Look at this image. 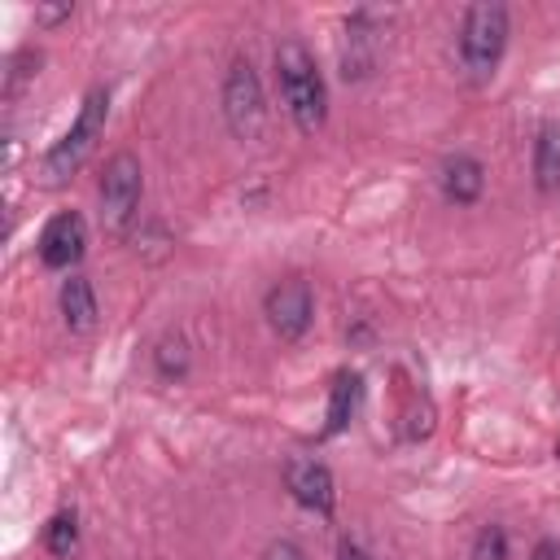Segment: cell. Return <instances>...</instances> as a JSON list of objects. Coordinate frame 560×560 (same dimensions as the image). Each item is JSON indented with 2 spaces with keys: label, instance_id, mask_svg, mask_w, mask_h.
I'll use <instances>...</instances> for the list:
<instances>
[{
  "label": "cell",
  "instance_id": "9a60e30c",
  "mask_svg": "<svg viewBox=\"0 0 560 560\" xmlns=\"http://www.w3.org/2000/svg\"><path fill=\"white\" fill-rule=\"evenodd\" d=\"M44 547H48L57 560H70L74 547H79V516H74V512H57V516L44 525Z\"/></svg>",
  "mask_w": 560,
  "mask_h": 560
},
{
  "label": "cell",
  "instance_id": "52a82bcc",
  "mask_svg": "<svg viewBox=\"0 0 560 560\" xmlns=\"http://www.w3.org/2000/svg\"><path fill=\"white\" fill-rule=\"evenodd\" d=\"M262 315H267V324H271V332L280 341H302L306 328H311V319H315V293H311V284L302 276L276 280L267 289V298H262Z\"/></svg>",
  "mask_w": 560,
  "mask_h": 560
},
{
  "label": "cell",
  "instance_id": "6da1fadb",
  "mask_svg": "<svg viewBox=\"0 0 560 560\" xmlns=\"http://www.w3.org/2000/svg\"><path fill=\"white\" fill-rule=\"evenodd\" d=\"M276 79L289 118L298 122L302 136H315L328 122V83L315 61V52L302 39H280L276 44Z\"/></svg>",
  "mask_w": 560,
  "mask_h": 560
},
{
  "label": "cell",
  "instance_id": "2e32d148",
  "mask_svg": "<svg viewBox=\"0 0 560 560\" xmlns=\"http://www.w3.org/2000/svg\"><path fill=\"white\" fill-rule=\"evenodd\" d=\"M39 61H44L39 48H18V52L9 57V70H4V96H9V101L39 74Z\"/></svg>",
  "mask_w": 560,
  "mask_h": 560
},
{
  "label": "cell",
  "instance_id": "5b68a950",
  "mask_svg": "<svg viewBox=\"0 0 560 560\" xmlns=\"http://www.w3.org/2000/svg\"><path fill=\"white\" fill-rule=\"evenodd\" d=\"M223 118H228V131L236 140H262V131H267V96H262V79H258L249 57H236L228 66Z\"/></svg>",
  "mask_w": 560,
  "mask_h": 560
},
{
  "label": "cell",
  "instance_id": "3957f363",
  "mask_svg": "<svg viewBox=\"0 0 560 560\" xmlns=\"http://www.w3.org/2000/svg\"><path fill=\"white\" fill-rule=\"evenodd\" d=\"M105 118H109V92H105V88H92V92L83 96L79 118L70 122V131L44 153V166H39L44 184H66V179L88 162V153L96 149V140H101V131H105Z\"/></svg>",
  "mask_w": 560,
  "mask_h": 560
},
{
  "label": "cell",
  "instance_id": "5bb4252c",
  "mask_svg": "<svg viewBox=\"0 0 560 560\" xmlns=\"http://www.w3.org/2000/svg\"><path fill=\"white\" fill-rule=\"evenodd\" d=\"M153 368H158L162 381L179 385V381L192 372V350H188V341H184L179 332H166V337L153 346Z\"/></svg>",
  "mask_w": 560,
  "mask_h": 560
},
{
  "label": "cell",
  "instance_id": "e0dca14e",
  "mask_svg": "<svg viewBox=\"0 0 560 560\" xmlns=\"http://www.w3.org/2000/svg\"><path fill=\"white\" fill-rule=\"evenodd\" d=\"M433 433V402L424 394H411L402 407V438L407 442H424Z\"/></svg>",
  "mask_w": 560,
  "mask_h": 560
},
{
  "label": "cell",
  "instance_id": "8fae6325",
  "mask_svg": "<svg viewBox=\"0 0 560 560\" xmlns=\"http://www.w3.org/2000/svg\"><path fill=\"white\" fill-rule=\"evenodd\" d=\"M57 311H61V324H66L70 332H92V328H96V315H101L92 280L79 276V271L66 276L61 289H57Z\"/></svg>",
  "mask_w": 560,
  "mask_h": 560
},
{
  "label": "cell",
  "instance_id": "4fadbf2b",
  "mask_svg": "<svg viewBox=\"0 0 560 560\" xmlns=\"http://www.w3.org/2000/svg\"><path fill=\"white\" fill-rule=\"evenodd\" d=\"M534 188L538 192H560V118L538 127V140H534Z\"/></svg>",
  "mask_w": 560,
  "mask_h": 560
},
{
  "label": "cell",
  "instance_id": "9c48e42d",
  "mask_svg": "<svg viewBox=\"0 0 560 560\" xmlns=\"http://www.w3.org/2000/svg\"><path fill=\"white\" fill-rule=\"evenodd\" d=\"M88 254V223L79 210H61L39 232V262L48 271H70Z\"/></svg>",
  "mask_w": 560,
  "mask_h": 560
},
{
  "label": "cell",
  "instance_id": "ba28073f",
  "mask_svg": "<svg viewBox=\"0 0 560 560\" xmlns=\"http://www.w3.org/2000/svg\"><path fill=\"white\" fill-rule=\"evenodd\" d=\"M284 490L293 494L298 508H306L315 516H328L332 503H337V481H332L328 464L315 459V455H293L284 464Z\"/></svg>",
  "mask_w": 560,
  "mask_h": 560
},
{
  "label": "cell",
  "instance_id": "44dd1931",
  "mask_svg": "<svg viewBox=\"0 0 560 560\" xmlns=\"http://www.w3.org/2000/svg\"><path fill=\"white\" fill-rule=\"evenodd\" d=\"M529 560H560V542L556 538H538V547L529 551Z\"/></svg>",
  "mask_w": 560,
  "mask_h": 560
},
{
  "label": "cell",
  "instance_id": "d6986e66",
  "mask_svg": "<svg viewBox=\"0 0 560 560\" xmlns=\"http://www.w3.org/2000/svg\"><path fill=\"white\" fill-rule=\"evenodd\" d=\"M70 13H74L70 0H66V4H39V9H35V22H39V26H57V22H66Z\"/></svg>",
  "mask_w": 560,
  "mask_h": 560
},
{
  "label": "cell",
  "instance_id": "7a4b0ae2",
  "mask_svg": "<svg viewBox=\"0 0 560 560\" xmlns=\"http://www.w3.org/2000/svg\"><path fill=\"white\" fill-rule=\"evenodd\" d=\"M508 48V9L494 0L468 4L464 22H459V70L468 83H486L494 79L499 61Z\"/></svg>",
  "mask_w": 560,
  "mask_h": 560
},
{
  "label": "cell",
  "instance_id": "7c38bea8",
  "mask_svg": "<svg viewBox=\"0 0 560 560\" xmlns=\"http://www.w3.org/2000/svg\"><path fill=\"white\" fill-rule=\"evenodd\" d=\"M359 402H363V381H359V372H337L332 385H328V416H324L319 438L346 433L350 420H354V411H359Z\"/></svg>",
  "mask_w": 560,
  "mask_h": 560
},
{
  "label": "cell",
  "instance_id": "ac0fdd59",
  "mask_svg": "<svg viewBox=\"0 0 560 560\" xmlns=\"http://www.w3.org/2000/svg\"><path fill=\"white\" fill-rule=\"evenodd\" d=\"M468 560H508V534H503V525H481L477 529V538H472V556Z\"/></svg>",
  "mask_w": 560,
  "mask_h": 560
},
{
  "label": "cell",
  "instance_id": "ffe728a7",
  "mask_svg": "<svg viewBox=\"0 0 560 560\" xmlns=\"http://www.w3.org/2000/svg\"><path fill=\"white\" fill-rule=\"evenodd\" d=\"M262 560H302V547L289 542V538H276V542L262 551Z\"/></svg>",
  "mask_w": 560,
  "mask_h": 560
},
{
  "label": "cell",
  "instance_id": "30bf717a",
  "mask_svg": "<svg viewBox=\"0 0 560 560\" xmlns=\"http://www.w3.org/2000/svg\"><path fill=\"white\" fill-rule=\"evenodd\" d=\"M438 188L451 206H477L486 192V166L472 153H451L438 166Z\"/></svg>",
  "mask_w": 560,
  "mask_h": 560
},
{
  "label": "cell",
  "instance_id": "277c9868",
  "mask_svg": "<svg viewBox=\"0 0 560 560\" xmlns=\"http://www.w3.org/2000/svg\"><path fill=\"white\" fill-rule=\"evenodd\" d=\"M140 197H144V171L136 153H114L101 175V228L109 236H127L131 223L140 219Z\"/></svg>",
  "mask_w": 560,
  "mask_h": 560
},
{
  "label": "cell",
  "instance_id": "8992f818",
  "mask_svg": "<svg viewBox=\"0 0 560 560\" xmlns=\"http://www.w3.org/2000/svg\"><path fill=\"white\" fill-rule=\"evenodd\" d=\"M381 44H385V13L381 9H354L346 18L341 35V79L363 83L381 66Z\"/></svg>",
  "mask_w": 560,
  "mask_h": 560
},
{
  "label": "cell",
  "instance_id": "7402d4cb",
  "mask_svg": "<svg viewBox=\"0 0 560 560\" xmlns=\"http://www.w3.org/2000/svg\"><path fill=\"white\" fill-rule=\"evenodd\" d=\"M337 560H372V556L363 551V542H354V538H341V547H337Z\"/></svg>",
  "mask_w": 560,
  "mask_h": 560
}]
</instances>
